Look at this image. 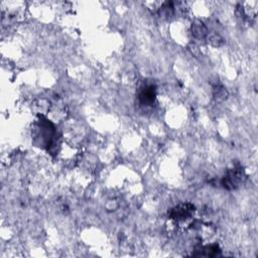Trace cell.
Segmentation results:
<instances>
[{"label":"cell","mask_w":258,"mask_h":258,"mask_svg":"<svg viewBox=\"0 0 258 258\" xmlns=\"http://www.w3.org/2000/svg\"><path fill=\"white\" fill-rule=\"evenodd\" d=\"M243 177H244V174L242 169L234 168L227 173V175L222 180V184L226 189H229V190L235 189L242 183Z\"/></svg>","instance_id":"1"},{"label":"cell","mask_w":258,"mask_h":258,"mask_svg":"<svg viewBox=\"0 0 258 258\" xmlns=\"http://www.w3.org/2000/svg\"><path fill=\"white\" fill-rule=\"evenodd\" d=\"M194 211H195V207L191 204L179 205L172 210L171 218L179 222L186 221L191 218L192 214L194 213Z\"/></svg>","instance_id":"2"},{"label":"cell","mask_w":258,"mask_h":258,"mask_svg":"<svg viewBox=\"0 0 258 258\" xmlns=\"http://www.w3.org/2000/svg\"><path fill=\"white\" fill-rule=\"evenodd\" d=\"M156 88L153 85H145L141 88L139 92V100L141 104L149 106L155 102Z\"/></svg>","instance_id":"3"},{"label":"cell","mask_w":258,"mask_h":258,"mask_svg":"<svg viewBox=\"0 0 258 258\" xmlns=\"http://www.w3.org/2000/svg\"><path fill=\"white\" fill-rule=\"evenodd\" d=\"M193 34L195 35V37L197 38H204L207 34V29L206 27L203 25V23H197L194 25L193 27Z\"/></svg>","instance_id":"4"}]
</instances>
